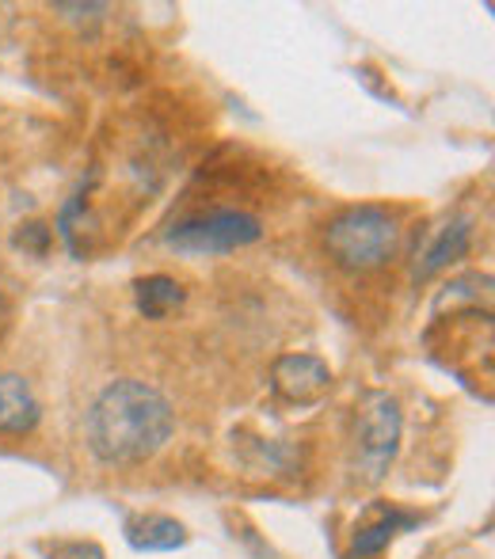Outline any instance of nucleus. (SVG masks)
<instances>
[{
	"label": "nucleus",
	"mask_w": 495,
	"mask_h": 559,
	"mask_svg": "<svg viewBox=\"0 0 495 559\" xmlns=\"http://www.w3.org/2000/svg\"><path fill=\"white\" fill-rule=\"evenodd\" d=\"M43 419L35 389L23 373H0V435H31Z\"/></svg>",
	"instance_id": "obj_7"
},
{
	"label": "nucleus",
	"mask_w": 495,
	"mask_h": 559,
	"mask_svg": "<svg viewBox=\"0 0 495 559\" xmlns=\"http://www.w3.org/2000/svg\"><path fill=\"white\" fill-rule=\"evenodd\" d=\"M15 243H20V248L46 251V243H50V228H46V225H27L20 236H15Z\"/></svg>",
	"instance_id": "obj_12"
},
{
	"label": "nucleus",
	"mask_w": 495,
	"mask_h": 559,
	"mask_svg": "<svg viewBox=\"0 0 495 559\" xmlns=\"http://www.w3.org/2000/svg\"><path fill=\"white\" fill-rule=\"evenodd\" d=\"M263 236V222L245 210H214L168 228L164 243L179 255H229Z\"/></svg>",
	"instance_id": "obj_4"
},
{
	"label": "nucleus",
	"mask_w": 495,
	"mask_h": 559,
	"mask_svg": "<svg viewBox=\"0 0 495 559\" xmlns=\"http://www.w3.org/2000/svg\"><path fill=\"white\" fill-rule=\"evenodd\" d=\"M126 540L138 552H176L187 545V530L168 514H138L126 518Z\"/></svg>",
	"instance_id": "obj_9"
},
{
	"label": "nucleus",
	"mask_w": 495,
	"mask_h": 559,
	"mask_svg": "<svg viewBox=\"0 0 495 559\" xmlns=\"http://www.w3.org/2000/svg\"><path fill=\"white\" fill-rule=\"evenodd\" d=\"M400 248V225L381 206H351L325 225V251L340 271L366 274L385 266Z\"/></svg>",
	"instance_id": "obj_2"
},
{
	"label": "nucleus",
	"mask_w": 495,
	"mask_h": 559,
	"mask_svg": "<svg viewBox=\"0 0 495 559\" xmlns=\"http://www.w3.org/2000/svg\"><path fill=\"white\" fill-rule=\"evenodd\" d=\"M415 522H420V518L408 514V510L389 507V502H377V507L370 510V522L358 525L355 537H351V552H347V559H370V556H381L385 548L392 545V537L408 533Z\"/></svg>",
	"instance_id": "obj_6"
},
{
	"label": "nucleus",
	"mask_w": 495,
	"mask_h": 559,
	"mask_svg": "<svg viewBox=\"0 0 495 559\" xmlns=\"http://www.w3.org/2000/svg\"><path fill=\"white\" fill-rule=\"evenodd\" d=\"M54 12H66L69 20H81V15H104L107 12V4H54Z\"/></svg>",
	"instance_id": "obj_13"
},
{
	"label": "nucleus",
	"mask_w": 495,
	"mask_h": 559,
	"mask_svg": "<svg viewBox=\"0 0 495 559\" xmlns=\"http://www.w3.org/2000/svg\"><path fill=\"white\" fill-rule=\"evenodd\" d=\"M133 301L145 320H168L187 301V289L172 274H145L133 282Z\"/></svg>",
	"instance_id": "obj_10"
},
{
	"label": "nucleus",
	"mask_w": 495,
	"mask_h": 559,
	"mask_svg": "<svg viewBox=\"0 0 495 559\" xmlns=\"http://www.w3.org/2000/svg\"><path fill=\"white\" fill-rule=\"evenodd\" d=\"M271 384L290 404H317L332 389V369L317 354H282L271 369Z\"/></svg>",
	"instance_id": "obj_5"
},
{
	"label": "nucleus",
	"mask_w": 495,
	"mask_h": 559,
	"mask_svg": "<svg viewBox=\"0 0 495 559\" xmlns=\"http://www.w3.org/2000/svg\"><path fill=\"white\" fill-rule=\"evenodd\" d=\"M176 430V412L168 396L145 381H111L96 396L84 423L89 449L104 464H141L168 445Z\"/></svg>",
	"instance_id": "obj_1"
},
{
	"label": "nucleus",
	"mask_w": 495,
	"mask_h": 559,
	"mask_svg": "<svg viewBox=\"0 0 495 559\" xmlns=\"http://www.w3.org/2000/svg\"><path fill=\"white\" fill-rule=\"evenodd\" d=\"M50 559H107L104 548L96 540H69V545H58L54 548Z\"/></svg>",
	"instance_id": "obj_11"
},
{
	"label": "nucleus",
	"mask_w": 495,
	"mask_h": 559,
	"mask_svg": "<svg viewBox=\"0 0 495 559\" xmlns=\"http://www.w3.org/2000/svg\"><path fill=\"white\" fill-rule=\"evenodd\" d=\"M400 435H404V415H400L397 396H389V392H366L355 423V445H358L355 468L366 484L385 479V472H389L392 456L400 449Z\"/></svg>",
	"instance_id": "obj_3"
},
{
	"label": "nucleus",
	"mask_w": 495,
	"mask_h": 559,
	"mask_svg": "<svg viewBox=\"0 0 495 559\" xmlns=\"http://www.w3.org/2000/svg\"><path fill=\"white\" fill-rule=\"evenodd\" d=\"M469 243H473V222L469 217H453L450 225H443L435 233V240L427 243V251H423V263L415 266V278H435L438 271H446V266H453L458 259H465Z\"/></svg>",
	"instance_id": "obj_8"
}]
</instances>
